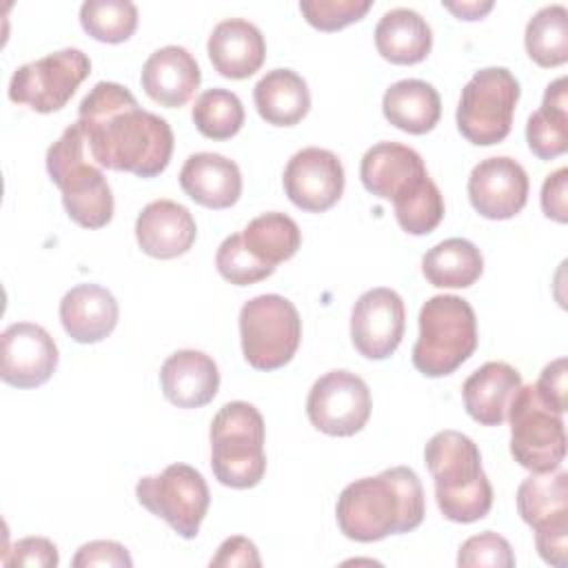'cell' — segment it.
Instances as JSON below:
<instances>
[{
    "mask_svg": "<svg viewBox=\"0 0 568 568\" xmlns=\"http://www.w3.org/2000/svg\"><path fill=\"white\" fill-rule=\"evenodd\" d=\"M118 302L100 284H78L60 302V322L67 335L80 344L102 342L118 324Z\"/></svg>",
    "mask_w": 568,
    "mask_h": 568,
    "instance_id": "cell-23",
    "label": "cell"
},
{
    "mask_svg": "<svg viewBox=\"0 0 568 568\" xmlns=\"http://www.w3.org/2000/svg\"><path fill=\"white\" fill-rule=\"evenodd\" d=\"M442 4L462 20H479L493 9V2H442Z\"/></svg>",
    "mask_w": 568,
    "mask_h": 568,
    "instance_id": "cell-44",
    "label": "cell"
},
{
    "mask_svg": "<svg viewBox=\"0 0 568 568\" xmlns=\"http://www.w3.org/2000/svg\"><path fill=\"white\" fill-rule=\"evenodd\" d=\"M242 242L257 260L275 266L297 253L302 244V231L291 215L271 211L253 217L244 226Z\"/></svg>",
    "mask_w": 568,
    "mask_h": 568,
    "instance_id": "cell-31",
    "label": "cell"
},
{
    "mask_svg": "<svg viewBox=\"0 0 568 568\" xmlns=\"http://www.w3.org/2000/svg\"><path fill=\"white\" fill-rule=\"evenodd\" d=\"M135 497L140 506L164 519L184 539L200 532L211 501L202 473L189 464H171L160 475L142 477Z\"/></svg>",
    "mask_w": 568,
    "mask_h": 568,
    "instance_id": "cell-11",
    "label": "cell"
},
{
    "mask_svg": "<svg viewBox=\"0 0 568 568\" xmlns=\"http://www.w3.org/2000/svg\"><path fill=\"white\" fill-rule=\"evenodd\" d=\"M539 399L555 413L564 415L568 408V386H566V357H557L544 366L539 379L535 382Z\"/></svg>",
    "mask_w": 568,
    "mask_h": 568,
    "instance_id": "cell-39",
    "label": "cell"
},
{
    "mask_svg": "<svg viewBox=\"0 0 568 568\" xmlns=\"http://www.w3.org/2000/svg\"><path fill=\"white\" fill-rule=\"evenodd\" d=\"M182 191L206 209H229L242 195L240 166L220 153H193L180 171Z\"/></svg>",
    "mask_w": 568,
    "mask_h": 568,
    "instance_id": "cell-22",
    "label": "cell"
},
{
    "mask_svg": "<svg viewBox=\"0 0 568 568\" xmlns=\"http://www.w3.org/2000/svg\"><path fill=\"white\" fill-rule=\"evenodd\" d=\"M368 193L390 200L397 224L408 235H426L444 217V195L430 180L422 155L402 142L373 144L359 164Z\"/></svg>",
    "mask_w": 568,
    "mask_h": 568,
    "instance_id": "cell-3",
    "label": "cell"
},
{
    "mask_svg": "<svg viewBox=\"0 0 568 568\" xmlns=\"http://www.w3.org/2000/svg\"><path fill=\"white\" fill-rule=\"evenodd\" d=\"M233 568V566H262V559H260V552H257V546L242 537V535H235V537H229L220 544L215 557L211 559V568Z\"/></svg>",
    "mask_w": 568,
    "mask_h": 568,
    "instance_id": "cell-43",
    "label": "cell"
},
{
    "mask_svg": "<svg viewBox=\"0 0 568 568\" xmlns=\"http://www.w3.org/2000/svg\"><path fill=\"white\" fill-rule=\"evenodd\" d=\"M519 386L521 375L517 368L506 362H486L466 377L462 386L464 406L481 426H501Z\"/></svg>",
    "mask_w": 568,
    "mask_h": 568,
    "instance_id": "cell-24",
    "label": "cell"
},
{
    "mask_svg": "<svg viewBox=\"0 0 568 568\" xmlns=\"http://www.w3.org/2000/svg\"><path fill=\"white\" fill-rule=\"evenodd\" d=\"M306 415L317 430L331 437H351L371 417V390L351 371H328L311 386Z\"/></svg>",
    "mask_w": 568,
    "mask_h": 568,
    "instance_id": "cell-13",
    "label": "cell"
},
{
    "mask_svg": "<svg viewBox=\"0 0 568 568\" xmlns=\"http://www.w3.org/2000/svg\"><path fill=\"white\" fill-rule=\"evenodd\" d=\"M197 226L186 206L173 200L149 202L135 220V240L140 248L158 260H173L193 246Z\"/></svg>",
    "mask_w": 568,
    "mask_h": 568,
    "instance_id": "cell-18",
    "label": "cell"
},
{
    "mask_svg": "<svg viewBox=\"0 0 568 568\" xmlns=\"http://www.w3.org/2000/svg\"><path fill=\"white\" fill-rule=\"evenodd\" d=\"M202 80L197 60L178 44L153 51L142 64L140 82L144 93L166 109L184 106Z\"/></svg>",
    "mask_w": 568,
    "mask_h": 568,
    "instance_id": "cell-19",
    "label": "cell"
},
{
    "mask_svg": "<svg viewBox=\"0 0 568 568\" xmlns=\"http://www.w3.org/2000/svg\"><path fill=\"white\" fill-rule=\"evenodd\" d=\"M73 568H89V566H113V568H131L133 559L129 550L111 539H95L78 548L75 557L71 559Z\"/></svg>",
    "mask_w": 568,
    "mask_h": 568,
    "instance_id": "cell-38",
    "label": "cell"
},
{
    "mask_svg": "<svg viewBox=\"0 0 568 568\" xmlns=\"http://www.w3.org/2000/svg\"><path fill=\"white\" fill-rule=\"evenodd\" d=\"M406 328L404 300L386 286L362 293L351 313V342L366 359L390 357Z\"/></svg>",
    "mask_w": 568,
    "mask_h": 568,
    "instance_id": "cell-14",
    "label": "cell"
},
{
    "mask_svg": "<svg viewBox=\"0 0 568 568\" xmlns=\"http://www.w3.org/2000/svg\"><path fill=\"white\" fill-rule=\"evenodd\" d=\"M206 51L213 69L220 75L244 80L264 64L266 42L253 22L244 18H229L213 27Z\"/></svg>",
    "mask_w": 568,
    "mask_h": 568,
    "instance_id": "cell-20",
    "label": "cell"
},
{
    "mask_svg": "<svg viewBox=\"0 0 568 568\" xmlns=\"http://www.w3.org/2000/svg\"><path fill=\"white\" fill-rule=\"evenodd\" d=\"M191 118L204 138L229 140L244 124V104L229 89H206L197 95Z\"/></svg>",
    "mask_w": 568,
    "mask_h": 568,
    "instance_id": "cell-33",
    "label": "cell"
},
{
    "mask_svg": "<svg viewBox=\"0 0 568 568\" xmlns=\"http://www.w3.org/2000/svg\"><path fill=\"white\" fill-rule=\"evenodd\" d=\"M82 29L109 44L124 42L138 27V7L131 0H87L80 7Z\"/></svg>",
    "mask_w": 568,
    "mask_h": 568,
    "instance_id": "cell-34",
    "label": "cell"
},
{
    "mask_svg": "<svg viewBox=\"0 0 568 568\" xmlns=\"http://www.w3.org/2000/svg\"><path fill=\"white\" fill-rule=\"evenodd\" d=\"M91 73V60L80 49H60L18 67L9 80V100L38 113L67 106L75 89Z\"/></svg>",
    "mask_w": 568,
    "mask_h": 568,
    "instance_id": "cell-12",
    "label": "cell"
},
{
    "mask_svg": "<svg viewBox=\"0 0 568 568\" xmlns=\"http://www.w3.org/2000/svg\"><path fill=\"white\" fill-rule=\"evenodd\" d=\"M477 348V317L459 295H433L419 311V337L413 366L426 377L457 371Z\"/></svg>",
    "mask_w": 568,
    "mask_h": 568,
    "instance_id": "cell-6",
    "label": "cell"
},
{
    "mask_svg": "<svg viewBox=\"0 0 568 568\" xmlns=\"http://www.w3.org/2000/svg\"><path fill=\"white\" fill-rule=\"evenodd\" d=\"M435 479V499L442 515L457 524L484 519L493 506V486L481 468L477 444L459 430L435 433L424 448Z\"/></svg>",
    "mask_w": 568,
    "mask_h": 568,
    "instance_id": "cell-4",
    "label": "cell"
},
{
    "mask_svg": "<svg viewBox=\"0 0 568 568\" xmlns=\"http://www.w3.org/2000/svg\"><path fill=\"white\" fill-rule=\"evenodd\" d=\"M526 169L508 158H486L468 175V197L473 209L486 220H510L528 200Z\"/></svg>",
    "mask_w": 568,
    "mask_h": 568,
    "instance_id": "cell-16",
    "label": "cell"
},
{
    "mask_svg": "<svg viewBox=\"0 0 568 568\" xmlns=\"http://www.w3.org/2000/svg\"><path fill=\"white\" fill-rule=\"evenodd\" d=\"M526 51L539 67H559L568 60V11L564 4L541 7L526 24Z\"/></svg>",
    "mask_w": 568,
    "mask_h": 568,
    "instance_id": "cell-32",
    "label": "cell"
},
{
    "mask_svg": "<svg viewBox=\"0 0 568 568\" xmlns=\"http://www.w3.org/2000/svg\"><path fill=\"white\" fill-rule=\"evenodd\" d=\"M240 339L244 359L257 371L288 364L302 339V320L291 300L266 293L240 308Z\"/></svg>",
    "mask_w": 568,
    "mask_h": 568,
    "instance_id": "cell-8",
    "label": "cell"
},
{
    "mask_svg": "<svg viewBox=\"0 0 568 568\" xmlns=\"http://www.w3.org/2000/svg\"><path fill=\"white\" fill-rule=\"evenodd\" d=\"M382 111L399 131L424 135L437 126L442 118V100L430 82L406 78L393 82L384 91Z\"/></svg>",
    "mask_w": 568,
    "mask_h": 568,
    "instance_id": "cell-25",
    "label": "cell"
},
{
    "mask_svg": "<svg viewBox=\"0 0 568 568\" xmlns=\"http://www.w3.org/2000/svg\"><path fill=\"white\" fill-rule=\"evenodd\" d=\"M517 102L519 82L506 67L479 69L462 89L457 129L477 146L497 144L510 133Z\"/></svg>",
    "mask_w": 568,
    "mask_h": 568,
    "instance_id": "cell-9",
    "label": "cell"
},
{
    "mask_svg": "<svg viewBox=\"0 0 568 568\" xmlns=\"http://www.w3.org/2000/svg\"><path fill=\"white\" fill-rule=\"evenodd\" d=\"M78 124L102 169L155 178L171 162L173 131L169 122L140 109L133 93L118 82H98L82 98Z\"/></svg>",
    "mask_w": 568,
    "mask_h": 568,
    "instance_id": "cell-1",
    "label": "cell"
},
{
    "mask_svg": "<svg viewBox=\"0 0 568 568\" xmlns=\"http://www.w3.org/2000/svg\"><path fill=\"white\" fill-rule=\"evenodd\" d=\"M517 513L532 528L568 521V473H532L517 488Z\"/></svg>",
    "mask_w": 568,
    "mask_h": 568,
    "instance_id": "cell-30",
    "label": "cell"
},
{
    "mask_svg": "<svg viewBox=\"0 0 568 568\" xmlns=\"http://www.w3.org/2000/svg\"><path fill=\"white\" fill-rule=\"evenodd\" d=\"M371 0H302L300 11L320 31H337L357 22L371 9Z\"/></svg>",
    "mask_w": 568,
    "mask_h": 568,
    "instance_id": "cell-36",
    "label": "cell"
},
{
    "mask_svg": "<svg viewBox=\"0 0 568 568\" xmlns=\"http://www.w3.org/2000/svg\"><path fill=\"white\" fill-rule=\"evenodd\" d=\"M377 53L393 64H417L433 47V31L426 18L406 7L386 11L375 27Z\"/></svg>",
    "mask_w": 568,
    "mask_h": 568,
    "instance_id": "cell-26",
    "label": "cell"
},
{
    "mask_svg": "<svg viewBox=\"0 0 568 568\" xmlns=\"http://www.w3.org/2000/svg\"><path fill=\"white\" fill-rule=\"evenodd\" d=\"M535 544L539 557L555 566L566 568L568 564V521H555L535 530Z\"/></svg>",
    "mask_w": 568,
    "mask_h": 568,
    "instance_id": "cell-41",
    "label": "cell"
},
{
    "mask_svg": "<svg viewBox=\"0 0 568 568\" xmlns=\"http://www.w3.org/2000/svg\"><path fill=\"white\" fill-rule=\"evenodd\" d=\"M164 397L178 408L206 406L220 388V371L211 355L184 348L171 353L160 368Z\"/></svg>",
    "mask_w": 568,
    "mask_h": 568,
    "instance_id": "cell-21",
    "label": "cell"
},
{
    "mask_svg": "<svg viewBox=\"0 0 568 568\" xmlns=\"http://www.w3.org/2000/svg\"><path fill=\"white\" fill-rule=\"evenodd\" d=\"M541 211L546 217L566 224L568 222V169L561 166L550 173L541 184Z\"/></svg>",
    "mask_w": 568,
    "mask_h": 568,
    "instance_id": "cell-42",
    "label": "cell"
},
{
    "mask_svg": "<svg viewBox=\"0 0 568 568\" xmlns=\"http://www.w3.org/2000/svg\"><path fill=\"white\" fill-rule=\"evenodd\" d=\"M47 171L62 191L67 215L84 229H102L113 217V193L93 160L78 122L67 126L47 151Z\"/></svg>",
    "mask_w": 568,
    "mask_h": 568,
    "instance_id": "cell-5",
    "label": "cell"
},
{
    "mask_svg": "<svg viewBox=\"0 0 568 568\" xmlns=\"http://www.w3.org/2000/svg\"><path fill=\"white\" fill-rule=\"evenodd\" d=\"M0 377L16 388H36L53 375L58 366V346L53 337L31 322H13L2 335Z\"/></svg>",
    "mask_w": 568,
    "mask_h": 568,
    "instance_id": "cell-17",
    "label": "cell"
},
{
    "mask_svg": "<svg viewBox=\"0 0 568 568\" xmlns=\"http://www.w3.org/2000/svg\"><path fill=\"white\" fill-rule=\"evenodd\" d=\"M426 515V497L417 473L393 466L377 477H362L344 486L335 517L344 537L353 541H379L388 535L415 530Z\"/></svg>",
    "mask_w": 568,
    "mask_h": 568,
    "instance_id": "cell-2",
    "label": "cell"
},
{
    "mask_svg": "<svg viewBox=\"0 0 568 568\" xmlns=\"http://www.w3.org/2000/svg\"><path fill=\"white\" fill-rule=\"evenodd\" d=\"M253 102L268 124L293 126L308 113L311 91L293 69H271L253 87Z\"/></svg>",
    "mask_w": 568,
    "mask_h": 568,
    "instance_id": "cell-27",
    "label": "cell"
},
{
    "mask_svg": "<svg viewBox=\"0 0 568 568\" xmlns=\"http://www.w3.org/2000/svg\"><path fill=\"white\" fill-rule=\"evenodd\" d=\"M215 266L217 273L235 284V286H248L255 284L260 280H266L268 275H273L275 266L257 260L242 242V233H233L229 235L215 253Z\"/></svg>",
    "mask_w": 568,
    "mask_h": 568,
    "instance_id": "cell-35",
    "label": "cell"
},
{
    "mask_svg": "<svg viewBox=\"0 0 568 568\" xmlns=\"http://www.w3.org/2000/svg\"><path fill=\"white\" fill-rule=\"evenodd\" d=\"M60 561L58 548L47 537H24L18 539L11 557L4 559L7 566H36V568H55Z\"/></svg>",
    "mask_w": 568,
    "mask_h": 568,
    "instance_id": "cell-40",
    "label": "cell"
},
{
    "mask_svg": "<svg viewBox=\"0 0 568 568\" xmlns=\"http://www.w3.org/2000/svg\"><path fill=\"white\" fill-rule=\"evenodd\" d=\"M510 419V455L530 473H552L566 457L564 419L546 406L535 384H521L515 393L508 417Z\"/></svg>",
    "mask_w": 568,
    "mask_h": 568,
    "instance_id": "cell-10",
    "label": "cell"
},
{
    "mask_svg": "<svg viewBox=\"0 0 568 568\" xmlns=\"http://www.w3.org/2000/svg\"><path fill=\"white\" fill-rule=\"evenodd\" d=\"M344 182L339 158L320 146H306L293 153L282 178L288 200L308 213H322L335 206L344 193Z\"/></svg>",
    "mask_w": 568,
    "mask_h": 568,
    "instance_id": "cell-15",
    "label": "cell"
},
{
    "mask_svg": "<svg viewBox=\"0 0 568 568\" xmlns=\"http://www.w3.org/2000/svg\"><path fill=\"white\" fill-rule=\"evenodd\" d=\"M211 468L229 488H253L266 473L264 417L248 402L224 404L211 422Z\"/></svg>",
    "mask_w": 568,
    "mask_h": 568,
    "instance_id": "cell-7",
    "label": "cell"
},
{
    "mask_svg": "<svg viewBox=\"0 0 568 568\" xmlns=\"http://www.w3.org/2000/svg\"><path fill=\"white\" fill-rule=\"evenodd\" d=\"M457 566L459 568H477V566H490V568H513L515 566V555L501 535L493 530H484L479 535L468 537L459 546L457 555Z\"/></svg>",
    "mask_w": 568,
    "mask_h": 568,
    "instance_id": "cell-37",
    "label": "cell"
},
{
    "mask_svg": "<svg viewBox=\"0 0 568 568\" xmlns=\"http://www.w3.org/2000/svg\"><path fill=\"white\" fill-rule=\"evenodd\" d=\"M422 273L437 288H466L481 277L484 257L470 240L448 237L426 251Z\"/></svg>",
    "mask_w": 568,
    "mask_h": 568,
    "instance_id": "cell-29",
    "label": "cell"
},
{
    "mask_svg": "<svg viewBox=\"0 0 568 568\" xmlns=\"http://www.w3.org/2000/svg\"><path fill=\"white\" fill-rule=\"evenodd\" d=\"M526 142L539 160H555L568 149L566 78H557L544 91L541 106L526 122Z\"/></svg>",
    "mask_w": 568,
    "mask_h": 568,
    "instance_id": "cell-28",
    "label": "cell"
}]
</instances>
